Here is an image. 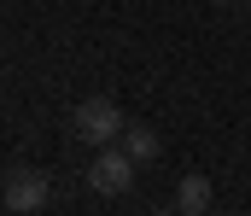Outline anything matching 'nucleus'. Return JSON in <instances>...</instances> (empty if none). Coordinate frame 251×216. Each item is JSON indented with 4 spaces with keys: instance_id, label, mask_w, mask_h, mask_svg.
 I'll list each match as a JSON object with an SVG mask.
<instances>
[{
    "instance_id": "obj_2",
    "label": "nucleus",
    "mask_w": 251,
    "mask_h": 216,
    "mask_svg": "<svg viewBox=\"0 0 251 216\" xmlns=\"http://www.w3.org/2000/svg\"><path fill=\"white\" fill-rule=\"evenodd\" d=\"M134 175H140V164L128 158L123 146H100V158L88 164V187H94L100 199H117V193H128V187H134Z\"/></svg>"
},
{
    "instance_id": "obj_5",
    "label": "nucleus",
    "mask_w": 251,
    "mask_h": 216,
    "mask_svg": "<svg viewBox=\"0 0 251 216\" xmlns=\"http://www.w3.org/2000/svg\"><path fill=\"white\" fill-rule=\"evenodd\" d=\"M204 205H210V181H204V175H181V187H176V211L199 216Z\"/></svg>"
},
{
    "instance_id": "obj_4",
    "label": "nucleus",
    "mask_w": 251,
    "mask_h": 216,
    "mask_svg": "<svg viewBox=\"0 0 251 216\" xmlns=\"http://www.w3.org/2000/svg\"><path fill=\"white\" fill-rule=\"evenodd\" d=\"M117 146H123L128 158L146 169V164H158V152H164V141H158V129H146V123H128L123 135H117Z\"/></svg>"
},
{
    "instance_id": "obj_6",
    "label": "nucleus",
    "mask_w": 251,
    "mask_h": 216,
    "mask_svg": "<svg viewBox=\"0 0 251 216\" xmlns=\"http://www.w3.org/2000/svg\"><path fill=\"white\" fill-rule=\"evenodd\" d=\"M216 6H234V0H216Z\"/></svg>"
},
{
    "instance_id": "obj_3",
    "label": "nucleus",
    "mask_w": 251,
    "mask_h": 216,
    "mask_svg": "<svg viewBox=\"0 0 251 216\" xmlns=\"http://www.w3.org/2000/svg\"><path fill=\"white\" fill-rule=\"evenodd\" d=\"M47 205V175L35 169V164H12L6 169V211H41Z\"/></svg>"
},
{
    "instance_id": "obj_1",
    "label": "nucleus",
    "mask_w": 251,
    "mask_h": 216,
    "mask_svg": "<svg viewBox=\"0 0 251 216\" xmlns=\"http://www.w3.org/2000/svg\"><path fill=\"white\" fill-rule=\"evenodd\" d=\"M123 111H117V99H82L76 111H70V135L88 146H111L117 135H123Z\"/></svg>"
},
{
    "instance_id": "obj_7",
    "label": "nucleus",
    "mask_w": 251,
    "mask_h": 216,
    "mask_svg": "<svg viewBox=\"0 0 251 216\" xmlns=\"http://www.w3.org/2000/svg\"><path fill=\"white\" fill-rule=\"evenodd\" d=\"M6 216H24V211H6Z\"/></svg>"
}]
</instances>
